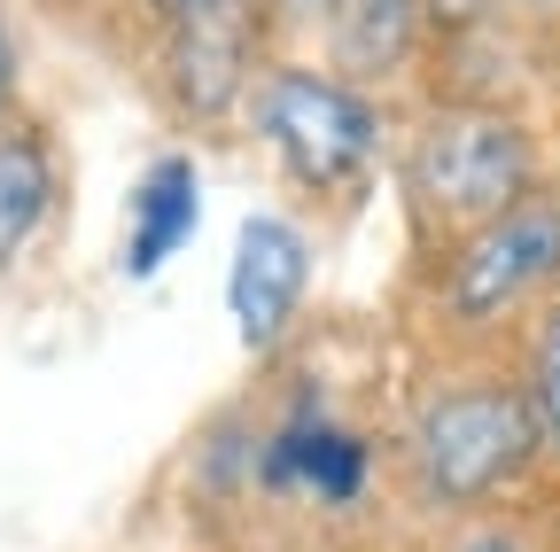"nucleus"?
<instances>
[{
  "mask_svg": "<svg viewBox=\"0 0 560 552\" xmlns=\"http://www.w3.org/2000/svg\"><path fill=\"white\" fill-rule=\"evenodd\" d=\"M312 296V242L296 219L280 211H249L242 234H234V265H226V312H234V334L242 351H280V334L296 327Z\"/></svg>",
  "mask_w": 560,
  "mask_h": 552,
  "instance_id": "39448f33",
  "label": "nucleus"
},
{
  "mask_svg": "<svg viewBox=\"0 0 560 552\" xmlns=\"http://www.w3.org/2000/svg\"><path fill=\"white\" fill-rule=\"evenodd\" d=\"M529 451H537L529 397L506 389V381H459V389H436L412 412V474L444 506L499 498L506 482H522Z\"/></svg>",
  "mask_w": 560,
  "mask_h": 552,
  "instance_id": "f257e3e1",
  "label": "nucleus"
},
{
  "mask_svg": "<svg viewBox=\"0 0 560 552\" xmlns=\"http://www.w3.org/2000/svg\"><path fill=\"white\" fill-rule=\"evenodd\" d=\"M202 226V172L195 156H156L125 195V281H156V272L195 242Z\"/></svg>",
  "mask_w": 560,
  "mask_h": 552,
  "instance_id": "423d86ee",
  "label": "nucleus"
},
{
  "mask_svg": "<svg viewBox=\"0 0 560 552\" xmlns=\"http://www.w3.org/2000/svg\"><path fill=\"white\" fill-rule=\"evenodd\" d=\"M529 132L514 117H490V109H444L429 117L412 149V187L436 219L452 226H482L490 211L529 195Z\"/></svg>",
  "mask_w": 560,
  "mask_h": 552,
  "instance_id": "7ed1b4c3",
  "label": "nucleus"
},
{
  "mask_svg": "<svg viewBox=\"0 0 560 552\" xmlns=\"http://www.w3.org/2000/svg\"><path fill=\"white\" fill-rule=\"evenodd\" d=\"M296 9H335V0H296Z\"/></svg>",
  "mask_w": 560,
  "mask_h": 552,
  "instance_id": "2eb2a0df",
  "label": "nucleus"
},
{
  "mask_svg": "<svg viewBox=\"0 0 560 552\" xmlns=\"http://www.w3.org/2000/svg\"><path fill=\"white\" fill-rule=\"evenodd\" d=\"M545 281H560V195H522L482 226H467L444 272V296L459 319H499Z\"/></svg>",
  "mask_w": 560,
  "mask_h": 552,
  "instance_id": "20e7f679",
  "label": "nucleus"
},
{
  "mask_svg": "<svg viewBox=\"0 0 560 552\" xmlns=\"http://www.w3.org/2000/svg\"><path fill=\"white\" fill-rule=\"evenodd\" d=\"M327 47H335V71L350 86L366 79H389L397 62L412 55V32H420V0H335L327 9Z\"/></svg>",
  "mask_w": 560,
  "mask_h": 552,
  "instance_id": "1a4fd4ad",
  "label": "nucleus"
},
{
  "mask_svg": "<svg viewBox=\"0 0 560 552\" xmlns=\"http://www.w3.org/2000/svg\"><path fill=\"white\" fill-rule=\"evenodd\" d=\"M459 552H522V544H514V537H467Z\"/></svg>",
  "mask_w": 560,
  "mask_h": 552,
  "instance_id": "4468645a",
  "label": "nucleus"
},
{
  "mask_svg": "<svg viewBox=\"0 0 560 552\" xmlns=\"http://www.w3.org/2000/svg\"><path fill=\"white\" fill-rule=\"evenodd\" d=\"M249 125L272 141V156L319 195L359 179L374 164V149H382L374 102L350 79H327V71H265L249 86Z\"/></svg>",
  "mask_w": 560,
  "mask_h": 552,
  "instance_id": "f03ea898",
  "label": "nucleus"
},
{
  "mask_svg": "<svg viewBox=\"0 0 560 552\" xmlns=\"http://www.w3.org/2000/svg\"><path fill=\"white\" fill-rule=\"evenodd\" d=\"M366 444L350 436L342 421H319V436H312V451H304V474H296V491H312L319 506H350L366 491Z\"/></svg>",
  "mask_w": 560,
  "mask_h": 552,
  "instance_id": "9d476101",
  "label": "nucleus"
},
{
  "mask_svg": "<svg viewBox=\"0 0 560 552\" xmlns=\"http://www.w3.org/2000/svg\"><path fill=\"white\" fill-rule=\"evenodd\" d=\"M249 32H257V9L172 24V94L187 117H226L249 94Z\"/></svg>",
  "mask_w": 560,
  "mask_h": 552,
  "instance_id": "0eeeda50",
  "label": "nucleus"
},
{
  "mask_svg": "<svg viewBox=\"0 0 560 552\" xmlns=\"http://www.w3.org/2000/svg\"><path fill=\"white\" fill-rule=\"evenodd\" d=\"M164 24H195V16H226V9H265V0H156Z\"/></svg>",
  "mask_w": 560,
  "mask_h": 552,
  "instance_id": "f8f14e48",
  "label": "nucleus"
},
{
  "mask_svg": "<svg viewBox=\"0 0 560 552\" xmlns=\"http://www.w3.org/2000/svg\"><path fill=\"white\" fill-rule=\"evenodd\" d=\"M47 211H55V149L39 125H9L0 132V281L24 265Z\"/></svg>",
  "mask_w": 560,
  "mask_h": 552,
  "instance_id": "6e6552de",
  "label": "nucleus"
},
{
  "mask_svg": "<svg viewBox=\"0 0 560 552\" xmlns=\"http://www.w3.org/2000/svg\"><path fill=\"white\" fill-rule=\"evenodd\" d=\"M529 421H537V444L560 451V304L537 319V351H529Z\"/></svg>",
  "mask_w": 560,
  "mask_h": 552,
  "instance_id": "9b49d317",
  "label": "nucleus"
},
{
  "mask_svg": "<svg viewBox=\"0 0 560 552\" xmlns=\"http://www.w3.org/2000/svg\"><path fill=\"white\" fill-rule=\"evenodd\" d=\"M9 94H16V32L0 16V109H9Z\"/></svg>",
  "mask_w": 560,
  "mask_h": 552,
  "instance_id": "ddd939ff",
  "label": "nucleus"
}]
</instances>
